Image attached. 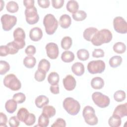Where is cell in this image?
Listing matches in <instances>:
<instances>
[{"label": "cell", "mask_w": 127, "mask_h": 127, "mask_svg": "<svg viewBox=\"0 0 127 127\" xmlns=\"http://www.w3.org/2000/svg\"><path fill=\"white\" fill-rule=\"evenodd\" d=\"M38 5L43 8H47L50 6V1L49 0H38L37 1Z\"/></svg>", "instance_id": "cell-50"}, {"label": "cell", "mask_w": 127, "mask_h": 127, "mask_svg": "<svg viewBox=\"0 0 127 127\" xmlns=\"http://www.w3.org/2000/svg\"><path fill=\"white\" fill-rule=\"evenodd\" d=\"M71 23V19L70 16L64 14L61 16L59 20V24L61 27L64 29L68 28Z\"/></svg>", "instance_id": "cell-17"}, {"label": "cell", "mask_w": 127, "mask_h": 127, "mask_svg": "<svg viewBox=\"0 0 127 127\" xmlns=\"http://www.w3.org/2000/svg\"><path fill=\"white\" fill-rule=\"evenodd\" d=\"M92 98L95 104L101 108L108 107L110 103L109 97L99 92H94L92 95Z\"/></svg>", "instance_id": "cell-6"}, {"label": "cell", "mask_w": 127, "mask_h": 127, "mask_svg": "<svg viewBox=\"0 0 127 127\" xmlns=\"http://www.w3.org/2000/svg\"><path fill=\"white\" fill-rule=\"evenodd\" d=\"M63 83L64 88L67 91L73 90L76 85V81L74 77L70 74L66 75L63 79Z\"/></svg>", "instance_id": "cell-13"}, {"label": "cell", "mask_w": 127, "mask_h": 127, "mask_svg": "<svg viewBox=\"0 0 127 127\" xmlns=\"http://www.w3.org/2000/svg\"><path fill=\"white\" fill-rule=\"evenodd\" d=\"M38 126L41 127H46L49 124V118L44 114L42 113L38 119Z\"/></svg>", "instance_id": "cell-36"}, {"label": "cell", "mask_w": 127, "mask_h": 127, "mask_svg": "<svg viewBox=\"0 0 127 127\" xmlns=\"http://www.w3.org/2000/svg\"><path fill=\"white\" fill-rule=\"evenodd\" d=\"M126 97V93L123 90H118L115 92L114 94V99L118 102H121L123 101Z\"/></svg>", "instance_id": "cell-37"}, {"label": "cell", "mask_w": 127, "mask_h": 127, "mask_svg": "<svg viewBox=\"0 0 127 127\" xmlns=\"http://www.w3.org/2000/svg\"><path fill=\"white\" fill-rule=\"evenodd\" d=\"M10 69L9 64L4 61H0V74L3 75L5 74Z\"/></svg>", "instance_id": "cell-38"}, {"label": "cell", "mask_w": 127, "mask_h": 127, "mask_svg": "<svg viewBox=\"0 0 127 127\" xmlns=\"http://www.w3.org/2000/svg\"><path fill=\"white\" fill-rule=\"evenodd\" d=\"M59 79V75L56 72H51L48 76V81L51 85H54L58 84Z\"/></svg>", "instance_id": "cell-29"}, {"label": "cell", "mask_w": 127, "mask_h": 127, "mask_svg": "<svg viewBox=\"0 0 127 127\" xmlns=\"http://www.w3.org/2000/svg\"><path fill=\"white\" fill-rule=\"evenodd\" d=\"M113 26L114 30L121 34L127 33V23L121 16H117L113 20Z\"/></svg>", "instance_id": "cell-11"}, {"label": "cell", "mask_w": 127, "mask_h": 127, "mask_svg": "<svg viewBox=\"0 0 127 127\" xmlns=\"http://www.w3.org/2000/svg\"><path fill=\"white\" fill-rule=\"evenodd\" d=\"M121 118L119 116L113 115L108 120V124L111 127H119L121 125Z\"/></svg>", "instance_id": "cell-24"}, {"label": "cell", "mask_w": 127, "mask_h": 127, "mask_svg": "<svg viewBox=\"0 0 127 127\" xmlns=\"http://www.w3.org/2000/svg\"><path fill=\"white\" fill-rule=\"evenodd\" d=\"M72 39L69 36L64 37L61 41V47L65 50H67L70 48L72 46Z\"/></svg>", "instance_id": "cell-32"}, {"label": "cell", "mask_w": 127, "mask_h": 127, "mask_svg": "<svg viewBox=\"0 0 127 127\" xmlns=\"http://www.w3.org/2000/svg\"><path fill=\"white\" fill-rule=\"evenodd\" d=\"M9 54V49L7 45H1L0 46V56L5 57Z\"/></svg>", "instance_id": "cell-44"}, {"label": "cell", "mask_w": 127, "mask_h": 127, "mask_svg": "<svg viewBox=\"0 0 127 127\" xmlns=\"http://www.w3.org/2000/svg\"><path fill=\"white\" fill-rule=\"evenodd\" d=\"M82 115L85 122L88 125L94 126L98 124V118L95 115L94 109L91 106H85L83 110Z\"/></svg>", "instance_id": "cell-5"}, {"label": "cell", "mask_w": 127, "mask_h": 127, "mask_svg": "<svg viewBox=\"0 0 127 127\" xmlns=\"http://www.w3.org/2000/svg\"><path fill=\"white\" fill-rule=\"evenodd\" d=\"M72 72L77 76H81L84 73V66L82 63L76 62L73 64L71 66Z\"/></svg>", "instance_id": "cell-16"}, {"label": "cell", "mask_w": 127, "mask_h": 127, "mask_svg": "<svg viewBox=\"0 0 127 127\" xmlns=\"http://www.w3.org/2000/svg\"><path fill=\"white\" fill-rule=\"evenodd\" d=\"M112 32L108 29H103L98 31L92 37L91 42L96 46H101L103 44L109 43L112 39Z\"/></svg>", "instance_id": "cell-1"}, {"label": "cell", "mask_w": 127, "mask_h": 127, "mask_svg": "<svg viewBox=\"0 0 127 127\" xmlns=\"http://www.w3.org/2000/svg\"><path fill=\"white\" fill-rule=\"evenodd\" d=\"M104 52L101 49H95L92 52V57L94 58H101L104 56Z\"/></svg>", "instance_id": "cell-45"}, {"label": "cell", "mask_w": 127, "mask_h": 127, "mask_svg": "<svg viewBox=\"0 0 127 127\" xmlns=\"http://www.w3.org/2000/svg\"><path fill=\"white\" fill-rule=\"evenodd\" d=\"M123 59L120 56H115L112 57L109 60V64L113 68H116L120 66L122 63Z\"/></svg>", "instance_id": "cell-28"}, {"label": "cell", "mask_w": 127, "mask_h": 127, "mask_svg": "<svg viewBox=\"0 0 127 127\" xmlns=\"http://www.w3.org/2000/svg\"><path fill=\"white\" fill-rule=\"evenodd\" d=\"M43 25L47 34H53L58 27V22L54 15L52 14H46L43 19Z\"/></svg>", "instance_id": "cell-3"}, {"label": "cell", "mask_w": 127, "mask_h": 127, "mask_svg": "<svg viewBox=\"0 0 127 127\" xmlns=\"http://www.w3.org/2000/svg\"><path fill=\"white\" fill-rule=\"evenodd\" d=\"M6 45L9 48V54L10 55H14L16 54L19 50L13 41L9 42L6 44Z\"/></svg>", "instance_id": "cell-41"}, {"label": "cell", "mask_w": 127, "mask_h": 127, "mask_svg": "<svg viewBox=\"0 0 127 127\" xmlns=\"http://www.w3.org/2000/svg\"><path fill=\"white\" fill-rule=\"evenodd\" d=\"M46 53L48 57L51 59H56L58 58L59 54L58 46L57 44L50 42L48 43L46 47Z\"/></svg>", "instance_id": "cell-12"}, {"label": "cell", "mask_w": 127, "mask_h": 127, "mask_svg": "<svg viewBox=\"0 0 127 127\" xmlns=\"http://www.w3.org/2000/svg\"><path fill=\"white\" fill-rule=\"evenodd\" d=\"M23 63L26 67L32 68L35 65L36 60L34 57L32 56H28L24 59Z\"/></svg>", "instance_id": "cell-22"}, {"label": "cell", "mask_w": 127, "mask_h": 127, "mask_svg": "<svg viewBox=\"0 0 127 127\" xmlns=\"http://www.w3.org/2000/svg\"><path fill=\"white\" fill-rule=\"evenodd\" d=\"M104 85V81L100 77H95L91 81V86L95 89H101Z\"/></svg>", "instance_id": "cell-19"}, {"label": "cell", "mask_w": 127, "mask_h": 127, "mask_svg": "<svg viewBox=\"0 0 127 127\" xmlns=\"http://www.w3.org/2000/svg\"><path fill=\"white\" fill-rule=\"evenodd\" d=\"M98 29L95 27H89L85 29L83 32V38L88 41H91L92 37L98 31Z\"/></svg>", "instance_id": "cell-20"}, {"label": "cell", "mask_w": 127, "mask_h": 127, "mask_svg": "<svg viewBox=\"0 0 127 127\" xmlns=\"http://www.w3.org/2000/svg\"><path fill=\"white\" fill-rule=\"evenodd\" d=\"M14 42L19 49H23L25 46V33L23 29L20 27L16 28L13 34Z\"/></svg>", "instance_id": "cell-9"}, {"label": "cell", "mask_w": 127, "mask_h": 127, "mask_svg": "<svg viewBox=\"0 0 127 127\" xmlns=\"http://www.w3.org/2000/svg\"><path fill=\"white\" fill-rule=\"evenodd\" d=\"M36 121V117L35 115L33 113H30L29 114L27 118L26 119V120L24 121V123L27 126H30L33 125Z\"/></svg>", "instance_id": "cell-42"}, {"label": "cell", "mask_w": 127, "mask_h": 127, "mask_svg": "<svg viewBox=\"0 0 127 127\" xmlns=\"http://www.w3.org/2000/svg\"><path fill=\"white\" fill-rule=\"evenodd\" d=\"M8 123L11 127H17L19 125V120L17 117L12 116L9 119Z\"/></svg>", "instance_id": "cell-43"}, {"label": "cell", "mask_w": 127, "mask_h": 127, "mask_svg": "<svg viewBox=\"0 0 127 127\" xmlns=\"http://www.w3.org/2000/svg\"><path fill=\"white\" fill-rule=\"evenodd\" d=\"M7 118L6 115L2 112L0 113V127H7L6 123Z\"/></svg>", "instance_id": "cell-49"}, {"label": "cell", "mask_w": 127, "mask_h": 127, "mask_svg": "<svg viewBox=\"0 0 127 127\" xmlns=\"http://www.w3.org/2000/svg\"><path fill=\"white\" fill-rule=\"evenodd\" d=\"M50 89L51 92L54 94H58L60 92L58 84L54 85H51L50 87Z\"/></svg>", "instance_id": "cell-52"}, {"label": "cell", "mask_w": 127, "mask_h": 127, "mask_svg": "<svg viewBox=\"0 0 127 127\" xmlns=\"http://www.w3.org/2000/svg\"><path fill=\"white\" fill-rule=\"evenodd\" d=\"M113 48L115 53L118 54H123L125 53L126 50V46L124 43L118 42L114 45Z\"/></svg>", "instance_id": "cell-33"}, {"label": "cell", "mask_w": 127, "mask_h": 127, "mask_svg": "<svg viewBox=\"0 0 127 127\" xmlns=\"http://www.w3.org/2000/svg\"><path fill=\"white\" fill-rule=\"evenodd\" d=\"M65 126H66V122L64 119L62 118H58L57 120L54 123V124L51 126V127H65Z\"/></svg>", "instance_id": "cell-46"}, {"label": "cell", "mask_w": 127, "mask_h": 127, "mask_svg": "<svg viewBox=\"0 0 127 127\" xmlns=\"http://www.w3.org/2000/svg\"><path fill=\"white\" fill-rule=\"evenodd\" d=\"M49 103V98L45 95L38 96L35 100V103L38 108H42Z\"/></svg>", "instance_id": "cell-18"}, {"label": "cell", "mask_w": 127, "mask_h": 127, "mask_svg": "<svg viewBox=\"0 0 127 127\" xmlns=\"http://www.w3.org/2000/svg\"><path fill=\"white\" fill-rule=\"evenodd\" d=\"M77 57L79 60L85 61L89 59V53L87 50L81 49L77 51Z\"/></svg>", "instance_id": "cell-34"}, {"label": "cell", "mask_w": 127, "mask_h": 127, "mask_svg": "<svg viewBox=\"0 0 127 127\" xmlns=\"http://www.w3.org/2000/svg\"><path fill=\"white\" fill-rule=\"evenodd\" d=\"M63 106L64 110L72 116L77 115L80 110L79 103L71 97L66 98L63 101Z\"/></svg>", "instance_id": "cell-2"}, {"label": "cell", "mask_w": 127, "mask_h": 127, "mask_svg": "<svg viewBox=\"0 0 127 127\" xmlns=\"http://www.w3.org/2000/svg\"><path fill=\"white\" fill-rule=\"evenodd\" d=\"M2 28L4 31L10 30L16 24L17 18L14 15L5 14L1 16L0 18Z\"/></svg>", "instance_id": "cell-8"}, {"label": "cell", "mask_w": 127, "mask_h": 127, "mask_svg": "<svg viewBox=\"0 0 127 127\" xmlns=\"http://www.w3.org/2000/svg\"><path fill=\"white\" fill-rule=\"evenodd\" d=\"M105 63L102 60L92 61L87 64V70L90 73H101L105 69Z\"/></svg>", "instance_id": "cell-7"}, {"label": "cell", "mask_w": 127, "mask_h": 127, "mask_svg": "<svg viewBox=\"0 0 127 127\" xmlns=\"http://www.w3.org/2000/svg\"><path fill=\"white\" fill-rule=\"evenodd\" d=\"M72 17L74 20L76 21H81L84 20L86 18L87 14L84 11L79 10L76 12L72 13Z\"/></svg>", "instance_id": "cell-31"}, {"label": "cell", "mask_w": 127, "mask_h": 127, "mask_svg": "<svg viewBox=\"0 0 127 127\" xmlns=\"http://www.w3.org/2000/svg\"><path fill=\"white\" fill-rule=\"evenodd\" d=\"M6 8L8 12L10 13L16 12L19 9L17 3L14 1H10L7 2L6 5Z\"/></svg>", "instance_id": "cell-35"}, {"label": "cell", "mask_w": 127, "mask_h": 127, "mask_svg": "<svg viewBox=\"0 0 127 127\" xmlns=\"http://www.w3.org/2000/svg\"><path fill=\"white\" fill-rule=\"evenodd\" d=\"M4 85L12 91H17L21 88V84L20 80L14 74L6 75L3 80Z\"/></svg>", "instance_id": "cell-4"}, {"label": "cell", "mask_w": 127, "mask_h": 127, "mask_svg": "<svg viewBox=\"0 0 127 127\" xmlns=\"http://www.w3.org/2000/svg\"><path fill=\"white\" fill-rule=\"evenodd\" d=\"M56 113V109L52 106L46 105L43 108L42 113L46 115L49 118L54 117Z\"/></svg>", "instance_id": "cell-27"}, {"label": "cell", "mask_w": 127, "mask_h": 127, "mask_svg": "<svg viewBox=\"0 0 127 127\" xmlns=\"http://www.w3.org/2000/svg\"><path fill=\"white\" fill-rule=\"evenodd\" d=\"M64 0H52V5L53 7L56 9H59L63 7L64 5Z\"/></svg>", "instance_id": "cell-48"}, {"label": "cell", "mask_w": 127, "mask_h": 127, "mask_svg": "<svg viewBox=\"0 0 127 127\" xmlns=\"http://www.w3.org/2000/svg\"><path fill=\"white\" fill-rule=\"evenodd\" d=\"M36 51V48L33 45H29L25 50V52L28 56L34 55Z\"/></svg>", "instance_id": "cell-47"}, {"label": "cell", "mask_w": 127, "mask_h": 127, "mask_svg": "<svg viewBox=\"0 0 127 127\" xmlns=\"http://www.w3.org/2000/svg\"><path fill=\"white\" fill-rule=\"evenodd\" d=\"M50 63L46 59H42L39 63L38 65V69L42 70L47 73L50 68Z\"/></svg>", "instance_id": "cell-26"}, {"label": "cell", "mask_w": 127, "mask_h": 127, "mask_svg": "<svg viewBox=\"0 0 127 127\" xmlns=\"http://www.w3.org/2000/svg\"><path fill=\"white\" fill-rule=\"evenodd\" d=\"M117 115L121 118L127 116V103L118 105L114 110L113 114Z\"/></svg>", "instance_id": "cell-15"}, {"label": "cell", "mask_w": 127, "mask_h": 127, "mask_svg": "<svg viewBox=\"0 0 127 127\" xmlns=\"http://www.w3.org/2000/svg\"><path fill=\"white\" fill-rule=\"evenodd\" d=\"M23 2L26 8H29L34 6L35 1L33 0H24Z\"/></svg>", "instance_id": "cell-51"}, {"label": "cell", "mask_w": 127, "mask_h": 127, "mask_svg": "<svg viewBox=\"0 0 127 127\" xmlns=\"http://www.w3.org/2000/svg\"><path fill=\"white\" fill-rule=\"evenodd\" d=\"M61 59L64 63H70L74 60V55L71 51H65L62 54Z\"/></svg>", "instance_id": "cell-25"}, {"label": "cell", "mask_w": 127, "mask_h": 127, "mask_svg": "<svg viewBox=\"0 0 127 127\" xmlns=\"http://www.w3.org/2000/svg\"><path fill=\"white\" fill-rule=\"evenodd\" d=\"M24 14L26 21L28 24L33 25L38 22L39 16L37 12V8L35 6L29 8H26Z\"/></svg>", "instance_id": "cell-10"}, {"label": "cell", "mask_w": 127, "mask_h": 127, "mask_svg": "<svg viewBox=\"0 0 127 127\" xmlns=\"http://www.w3.org/2000/svg\"><path fill=\"white\" fill-rule=\"evenodd\" d=\"M66 9L70 13H74L78 11L79 8V5L78 2L74 0H69L66 5Z\"/></svg>", "instance_id": "cell-23"}, {"label": "cell", "mask_w": 127, "mask_h": 127, "mask_svg": "<svg viewBox=\"0 0 127 127\" xmlns=\"http://www.w3.org/2000/svg\"><path fill=\"white\" fill-rule=\"evenodd\" d=\"M17 103L13 99L7 100L5 104V110L9 113H13L17 109Z\"/></svg>", "instance_id": "cell-21"}, {"label": "cell", "mask_w": 127, "mask_h": 127, "mask_svg": "<svg viewBox=\"0 0 127 127\" xmlns=\"http://www.w3.org/2000/svg\"><path fill=\"white\" fill-rule=\"evenodd\" d=\"M46 73H46L45 72L42 70L37 69L35 73L34 78L36 79V80H37V81H39V82L43 81L45 79Z\"/></svg>", "instance_id": "cell-40"}, {"label": "cell", "mask_w": 127, "mask_h": 127, "mask_svg": "<svg viewBox=\"0 0 127 127\" xmlns=\"http://www.w3.org/2000/svg\"><path fill=\"white\" fill-rule=\"evenodd\" d=\"M12 99L14 100L17 103L21 104L25 101L26 96L24 93L21 92H18L13 95Z\"/></svg>", "instance_id": "cell-39"}, {"label": "cell", "mask_w": 127, "mask_h": 127, "mask_svg": "<svg viewBox=\"0 0 127 127\" xmlns=\"http://www.w3.org/2000/svg\"><path fill=\"white\" fill-rule=\"evenodd\" d=\"M29 113L27 109L25 108H21L19 109L17 113V117L19 121L24 123V121L27 118Z\"/></svg>", "instance_id": "cell-30"}, {"label": "cell", "mask_w": 127, "mask_h": 127, "mask_svg": "<svg viewBox=\"0 0 127 127\" xmlns=\"http://www.w3.org/2000/svg\"><path fill=\"white\" fill-rule=\"evenodd\" d=\"M43 36V32L41 28L35 27L32 28L29 32V37L30 39L35 42H37L41 39Z\"/></svg>", "instance_id": "cell-14"}]
</instances>
